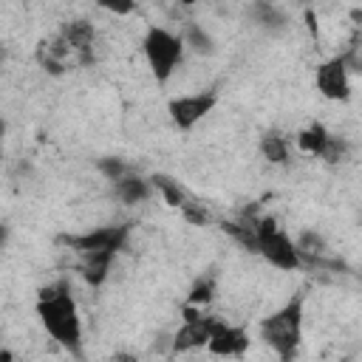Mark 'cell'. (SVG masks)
<instances>
[{
  "label": "cell",
  "instance_id": "23",
  "mask_svg": "<svg viewBox=\"0 0 362 362\" xmlns=\"http://www.w3.org/2000/svg\"><path fill=\"white\" fill-rule=\"evenodd\" d=\"M0 362H14V356H11V351H0Z\"/></svg>",
  "mask_w": 362,
  "mask_h": 362
},
{
  "label": "cell",
  "instance_id": "26",
  "mask_svg": "<svg viewBox=\"0 0 362 362\" xmlns=\"http://www.w3.org/2000/svg\"><path fill=\"white\" fill-rule=\"evenodd\" d=\"M0 141H3V122H0Z\"/></svg>",
  "mask_w": 362,
  "mask_h": 362
},
{
  "label": "cell",
  "instance_id": "19",
  "mask_svg": "<svg viewBox=\"0 0 362 362\" xmlns=\"http://www.w3.org/2000/svg\"><path fill=\"white\" fill-rule=\"evenodd\" d=\"M345 156H348V141H345V139H339V136H331L320 158H322V161H328V164H337V161H342Z\"/></svg>",
  "mask_w": 362,
  "mask_h": 362
},
{
  "label": "cell",
  "instance_id": "7",
  "mask_svg": "<svg viewBox=\"0 0 362 362\" xmlns=\"http://www.w3.org/2000/svg\"><path fill=\"white\" fill-rule=\"evenodd\" d=\"M215 102H218V96L212 90H206V93H189V96H175V99H170L167 113H170V119H173L175 127L189 130V127H195L215 107Z\"/></svg>",
  "mask_w": 362,
  "mask_h": 362
},
{
  "label": "cell",
  "instance_id": "21",
  "mask_svg": "<svg viewBox=\"0 0 362 362\" xmlns=\"http://www.w3.org/2000/svg\"><path fill=\"white\" fill-rule=\"evenodd\" d=\"M255 11H257V17H260L263 25H280V23H286L283 14L277 8H272V6H255Z\"/></svg>",
  "mask_w": 362,
  "mask_h": 362
},
{
  "label": "cell",
  "instance_id": "16",
  "mask_svg": "<svg viewBox=\"0 0 362 362\" xmlns=\"http://www.w3.org/2000/svg\"><path fill=\"white\" fill-rule=\"evenodd\" d=\"M150 184L164 195V201H167L170 206H178V209H181L184 204H189V201H192V198L184 192V187H181L178 181H173L170 175H153V178H150Z\"/></svg>",
  "mask_w": 362,
  "mask_h": 362
},
{
  "label": "cell",
  "instance_id": "13",
  "mask_svg": "<svg viewBox=\"0 0 362 362\" xmlns=\"http://www.w3.org/2000/svg\"><path fill=\"white\" fill-rule=\"evenodd\" d=\"M113 257H116V255H107V252L79 255V274H82L90 286H102V283L107 280V272H110Z\"/></svg>",
  "mask_w": 362,
  "mask_h": 362
},
{
  "label": "cell",
  "instance_id": "9",
  "mask_svg": "<svg viewBox=\"0 0 362 362\" xmlns=\"http://www.w3.org/2000/svg\"><path fill=\"white\" fill-rule=\"evenodd\" d=\"M317 90L325 99H334V102H345L351 96L348 65L342 62V57H331L328 62H322L317 68Z\"/></svg>",
  "mask_w": 362,
  "mask_h": 362
},
{
  "label": "cell",
  "instance_id": "1",
  "mask_svg": "<svg viewBox=\"0 0 362 362\" xmlns=\"http://www.w3.org/2000/svg\"><path fill=\"white\" fill-rule=\"evenodd\" d=\"M37 317L51 339H57L68 354L82 356V320L76 300L71 297V288L65 283H54L40 291Z\"/></svg>",
  "mask_w": 362,
  "mask_h": 362
},
{
  "label": "cell",
  "instance_id": "5",
  "mask_svg": "<svg viewBox=\"0 0 362 362\" xmlns=\"http://www.w3.org/2000/svg\"><path fill=\"white\" fill-rule=\"evenodd\" d=\"M127 238H130V223H116V226H102L85 235H68L62 238V243H68L76 255H90V252L116 255L119 249H124Z\"/></svg>",
  "mask_w": 362,
  "mask_h": 362
},
{
  "label": "cell",
  "instance_id": "17",
  "mask_svg": "<svg viewBox=\"0 0 362 362\" xmlns=\"http://www.w3.org/2000/svg\"><path fill=\"white\" fill-rule=\"evenodd\" d=\"M184 45H189L192 51H198V54H212V40H209V34L201 28V25H187L184 28V40H181Z\"/></svg>",
  "mask_w": 362,
  "mask_h": 362
},
{
  "label": "cell",
  "instance_id": "6",
  "mask_svg": "<svg viewBox=\"0 0 362 362\" xmlns=\"http://www.w3.org/2000/svg\"><path fill=\"white\" fill-rule=\"evenodd\" d=\"M215 320L218 317H206L204 311H195L192 305H184V325L173 337V351L184 354V351H192V348H206Z\"/></svg>",
  "mask_w": 362,
  "mask_h": 362
},
{
  "label": "cell",
  "instance_id": "18",
  "mask_svg": "<svg viewBox=\"0 0 362 362\" xmlns=\"http://www.w3.org/2000/svg\"><path fill=\"white\" fill-rule=\"evenodd\" d=\"M212 297H215V280L212 277H201L192 288H189V294H187V305H206V303H212Z\"/></svg>",
  "mask_w": 362,
  "mask_h": 362
},
{
  "label": "cell",
  "instance_id": "22",
  "mask_svg": "<svg viewBox=\"0 0 362 362\" xmlns=\"http://www.w3.org/2000/svg\"><path fill=\"white\" fill-rule=\"evenodd\" d=\"M113 362H139V359H136L133 354H116V356H113Z\"/></svg>",
  "mask_w": 362,
  "mask_h": 362
},
{
  "label": "cell",
  "instance_id": "25",
  "mask_svg": "<svg viewBox=\"0 0 362 362\" xmlns=\"http://www.w3.org/2000/svg\"><path fill=\"white\" fill-rule=\"evenodd\" d=\"M3 57H6V51H3V45H0V59H3Z\"/></svg>",
  "mask_w": 362,
  "mask_h": 362
},
{
  "label": "cell",
  "instance_id": "14",
  "mask_svg": "<svg viewBox=\"0 0 362 362\" xmlns=\"http://www.w3.org/2000/svg\"><path fill=\"white\" fill-rule=\"evenodd\" d=\"M328 139H331V133L322 127V124H308L305 130H300L297 133V147L303 150V153H308V156H322V150H325V144H328Z\"/></svg>",
  "mask_w": 362,
  "mask_h": 362
},
{
  "label": "cell",
  "instance_id": "3",
  "mask_svg": "<svg viewBox=\"0 0 362 362\" xmlns=\"http://www.w3.org/2000/svg\"><path fill=\"white\" fill-rule=\"evenodd\" d=\"M255 238H257V255H263L272 266H277L283 272H294L303 263L294 240L277 226L274 218H269V215L257 218L255 221Z\"/></svg>",
  "mask_w": 362,
  "mask_h": 362
},
{
  "label": "cell",
  "instance_id": "10",
  "mask_svg": "<svg viewBox=\"0 0 362 362\" xmlns=\"http://www.w3.org/2000/svg\"><path fill=\"white\" fill-rule=\"evenodd\" d=\"M246 348H249V334L240 325H229L223 320H215L209 342H206L209 354H215V356H240V354H246Z\"/></svg>",
  "mask_w": 362,
  "mask_h": 362
},
{
  "label": "cell",
  "instance_id": "2",
  "mask_svg": "<svg viewBox=\"0 0 362 362\" xmlns=\"http://www.w3.org/2000/svg\"><path fill=\"white\" fill-rule=\"evenodd\" d=\"M260 337L283 362H291L297 356L300 337H303V300L294 297L283 308L269 314L260 322Z\"/></svg>",
  "mask_w": 362,
  "mask_h": 362
},
{
  "label": "cell",
  "instance_id": "8",
  "mask_svg": "<svg viewBox=\"0 0 362 362\" xmlns=\"http://www.w3.org/2000/svg\"><path fill=\"white\" fill-rule=\"evenodd\" d=\"M57 37L68 45V51L74 54L76 65H90L93 62V48H96V31L88 20H68L59 25Z\"/></svg>",
  "mask_w": 362,
  "mask_h": 362
},
{
  "label": "cell",
  "instance_id": "11",
  "mask_svg": "<svg viewBox=\"0 0 362 362\" xmlns=\"http://www.w3.org/2000/svg\"><path fill=\"white\" fill-rule=\"evenodd\" d=\"M37 59H40V65L48 71V74H65L71 65H76L74 62V54L68 51V45L54 34L51 40H42L40 42V48H37Z\"/></svg>",
  "mask_w": 362,
  "mask_h": 362
},
{
  "label": "cell",
  "instance_id": "24",
  "mask_svg": "<svg viewBox=\"0 0 362 362\" xmlns=\"http://www.w3.org/2000/svg\"><path fill=\"white\" fill-rule=\"evenodd\" d=\"M6 235H8V232H6V226H3V223H0V246H3V243H6Z\"/></svg>",
  "mask_w": 362,
  "mask_h": 362
},
{
  "label": "cell",
  "instance_id": "20",
  "mask_svg": "<svg viewBox=\"0 0 362 362\" xmlns=\"http://www.w3.org/2000/svg\"><path fill=\"white\" fill-rule=\"evenodd\" d=\"M99 170L107 175V181H119V178H124L130 173V167L124 161H119V158H102L99 161Z\"/></svg>",
  "mask_w": 362,
  "mask_h": 362
},
{
  "label": "cell",
  "instance_id": "15",
  "mask_svg": "<svg viewBox=\"0 0 362 362\" xmlns=\"http://www.w3.org/2000/svg\"><path fill=\"white\" fill-rule=\"evenodd\" d=\"M260 153H263V158L272 161V164H286V161H288V141H286V136H280L277 130L263 133V139H260Z\"/></svg>",
  "mask_w": 362,
  "mask_h": 362
},
{
  "label": "cell",
  "instance_id": "12",
  "mask_svg": "<svg viewBox=\"0 0 362 362\" xmlns=\"http://www.w3.org/2000/svg\"><path fill=\"white\" fill-rule=\"evenodd\" d=\"M150 189H153V184L144 181V178L136 175V173H127L124 178L113 181V195H116L122 204H141V201L150 198Z\"/></svg>",
  "mask_w": 362,
  "mask_h": 362
},
{
  "label": "cell",
  "instance_id": "4",
  "mask_svg": "<svg viewBox=\"0 0 362 362\" xmlns=\"http://www.w3.org/2000/svg\"><path fill=\"white\" fill-rule=\"evenodd\" d=\"M144 57H147V65L153 71V76L158 82H167L175 71V65L181 62L184 57V42L181 37L170 34L167 28H158V25H150L147 34H144Z\"/></svg>",
  "mask_w": 362,
  "mask_h": 362
}]
</instances>
